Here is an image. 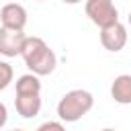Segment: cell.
I'll list each match as a JSON object with an SVG mask.
<instances>
[{"label":"cell","mask_w":131,"mask_h":131,"mask_svg":"<svg viewBox=\"0 0 131 131\" xmlns=\"http://www.w3.org/2000/svg\"><path fill=\"white\" fill-rule=\"evenodd\" d=\"M100 45L111 53L121 51L127 45V27L123 23H115L111 27L100 29Z\"/></svg>","instance_id":"5"},{"label":"cell","mask_w":131,"mask_h":131,"mask_svg":"<svg viewBox=\"0 0 131 131\" xmlns=\"http://www.w3.org/2000/svg\"><path fill=\"white\" fill-rule=\"evenodd\" d=\"M61 2H63V4H80L82 0H61Z\"/></svg>","instance_id":"13"},{"label":"cell","mask_w":131,"mask_h":131,"mask_svg":"<svg viewBox=\"0 0 131 131\" xmlns=\"http://www.w3.org/2000/svg\"><path fill=\"white\" fill-rule=\"evenodd\" d=\"M16 94H41V80L35 74H23L16 78Z\"/></svg>","instance_id":"9"},{"label":"cell","mask_w":131,"mask_h":131,"mask_svg":"<svg viewBox=\"0 0 131 131\" xmlns=\"http://www.w3.org/2000/svg\"><path fill=\"white\" fill-rule=\"evenodd\" d=\"M111 96L119 104H131V76L121 74L111 84Z\"/></svg>","instance_id":"8"},{"label":"cell","mask_w":131,"mask_h":131,"mask_svg":"<svg viewBox=\"0 0 131 131\" xmlns=\"http://www.w3.org/2000/svg\"><path fill=\"white\" fill-rule=\"evenodd\" d=\"M92 106H94V96L88 90H84V88H74V90L66 92L59 98V102H57V117H59V121L76 123L86 113H90Z\"/></svg>","instance_id":"2"},{"label":"cell","mask_w":131,"mask_h":131,"mask_svg":"<svg viewBox=\"0 0 131 131\" xmlns=\"http://www.w3.org/2000/svg\"><path fill=\"white\" fill-rule=\"evenodd\" d=\"M102 131H115V129H111V127H106V129H102Z\"/></svg>","instance_id":"14"},{"label":"cell","mask_w":131,"mask_h":131,"mask_svg":"<svg viewBox=\"0 0 131 131\" xmlns=\"http://www.w3.org/2000/svg\"><path fill=\"white\" fill-rule=\"evenodd\" d=\"M84 10H86V16L90 18V23H94L98 29L119 23V10L113 0H86Z\"/></svg>","instance_id":"3"},{"label":"cell","mask_w":131,"mask_h":131,"mask_svg":"<svg viewBox=\"0 0 131 131\" xmlns=\"http://www.w3.org/2000/svg\"><path fill=\"white\" fill-rule=\"evenodd\" d=\"M27 20H29V14H27V8L23 4H16V2H8L0 8V25L4 29H12V31H25L27 27Z\"/></svg>","instance_id":"4"},{"label":"cell","mask_w":131,"mask_h":131,"mask_svg":"<svg viewBox=\"0 0 131 131\" xmlns=\"http://www.w3.org/2000/svg\"><path fill=\"white\" fill-rule=\"evenodd\" d=\"M6 121H8V108L4 102H0V129L6 125Z\"/></svg>","instance_id":"12"},{"label":"cell","mask_w":131,"mask_h":131,"mask_svg":"<svg viewBox=\"0 0 131 131\" xmlns=\"http://www.w3.org/2000/svg\"><path fill=\"white\" fill-rule=\"evenodd\" d=\"M12 131H25V129H12Z\"/></svg>","instance_id":"16"},{"label":"cell","mask_w":131,"mask_h":131,"mask_svg":"<svg viewBox=\"0 0 131 131\" xmlns=\"http://www.w3.org/2000/svg\"><path fill=\"white\" fill-rule=\"evenodd\" d=\"M12 78H14L12 66H10L8 61H0V92H2L4 88H8V84L12 82Z\"/></svg>","instance_id":"10"},{"label":"cell","mask_w":131,"mask_h":131,"mask_svg":"<svg viewBox=\"0 0 131 131\" xmlns=\"http://www.w3.org/2000/svg\"><path fill=\"white\" fill-rule=\"evenodd\" d=\"M35 2H43V0H35Z\"/></svg>","instance_id":"17"},{"label":"cell","mask_w":131,"mask_h":131,"mask_svg":"<svg viewBox=\"0 0 131 131\" xmlns=\"http://www.w3.org/2000/svg\"><path fill=\"white\" fill-rule=\"evenodd\" d=\"M14 108L23 119H33L41 111V94H14Z\"/></svg>","instance_id":"7"},{"label":"cell","mask_w":131,"mask_h":131,"mask_svg":"<svg viewBox=\"0 0 131 131\" xmlns=\"http://www.w3.org/2000/svg\"><path fill=\"white\" fill-rule=\"evenodd\" d=\"M25 41H27L25 31H12V29L0 27V55H4V57L20 55Z\"/></svg>","instance_id":"6"},{"label":"cell","mask_w":131,"mask_h":131,"mask_svg":"<svg viewBox=\"0 0 131 131\" xmlns=\"http://www.w3.org/2000/svg\"><path fill=\"white\" fill-rule=\"evenodd\" d=\"M129 27H131V12H129Z\"/></svg>","instance_id":"15"},{"label":"cell","mask_w":131,"mask_h":131,"mask_svg":"<svg viewBox=\"0 0 131 131\" xmlns=\"http://www.w3.org/2000/svg\"><path fill=\"white\" fill-rule=\"evenodd\" d=\"M35 131H66V127L61 125V121H45Z\"/></svg>","instance_id":"11"},{"label":"cell","mask_w":131,"mask_h":131,"mask_svg":"<svg viewBox=\"0 0 131 131\" xmlns=\"http://www.w3.org/2000/svg\"><path fill=\"white\" fill-rule=\"evenodd\" d=\"M20 57H23L25 66L31 70V74H35V76H49L57 66L55 51L41 37H27Z\"/></svg>","instance_id":"1"}]
</instances>
